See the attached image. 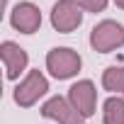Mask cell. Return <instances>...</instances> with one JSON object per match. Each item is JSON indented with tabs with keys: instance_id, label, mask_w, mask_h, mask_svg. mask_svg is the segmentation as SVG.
Instances as JSON below:
<instances>
[{
	"instance_id": "ba28073f",
	"label": "cell",
	"mask_w": 124,
	"mask_h": 124,
	"mask_svg": "<svg viewBox=\"0 0 124 124\" xmlns=\"http://www.w3.org/2000/svg\"><path fill=\"white\" fill-rule=\"evenodd\" d=\"M0 58H3V63H5V76H8V80H17L24 71H27V66H29V54L20 46V44H15V41H3L0 44Z\"/></svg>"
},
{
	"instance_id": "7a4b0ae2",
	"label": "cell",
	"mask_w": 124,
	"mask_h": 124,
	"mask_svg": "<svg viewBox=\"0 0 124 124\" xmlns=\"http://www.w3.org/2000/svg\"><path fill=\"white\" fill-rule=\"evenodd\" d=\"M90 46L97 54H112L124 46V24L117 20H102L90 29Z\"/></svg>"
},
{
	"instance_id": "5b68a950",
	"label": "cell",
	"mask_w": 124,
	"mask_h": 124,
	"mask_svg": "<svg viewBox=\"0 0 124 124\" xmlns=\"http://www.w3.org/2000/svg\"><path fill=\"white\" fill-rule=\"evenodd\" d=\"M41 117L44 119H54L56 124H83V114L71 105L68 97H61V95H54L49 97L44 105H41Z\"/></svg>"
},
{
	"instance_id": "8fae6325",
	"label": "cell",
	"mask_w": 124,
	"mask_h": 124,
	"mask_svg": "<svg viewBox=\"0 0 124 124\" xmlns=\"http://www.w3.org/2000/svg\"><path fill=\"white\" fill-rule=\"evenodd\" d=\"M107 3L109 0H78V5L85 10V12H105V8H107Z\"/></svg>"
},
{
	"instance_id": "30bf717a",
	"label": "cell",
	"mask_w": 124,
	"mask_h": 124,
	"mask_svg": "<svg viewBox=\"0 0 124 124\" xmlns=\"http://www.w3.org/2000/svg\"><path fill=\"white\" fill-rule=\"evenodd\" d=\"M102 122L105 124H124V97L112 95L102 105Z\"/></svg>"
},
{
	"instance_id": "7c38bea8",
	"label": "cell",
	"mask_w": 124,
	"mask_h": 124,
	"mask_svg": "<svg viewBox=\"0 0 124 124\" xmlns=\"http://www.w3.org/2000/svg\"><path fill=\"white\" fill-rule=\"evenodd\" d=\"M112 3H114V5L119 8V10H124V0H112Z\"/></svg>"
},
{
	"instance_id": "8992f818",
	"label": "cell",
	"mask_w": 124,
	"mask_h": 124,
	"mask_svg": "<svg viewBox=\"0 0 124 124\" xmlns=\"http://www.w3.org/2000/svg\"><path fill=\"white\" fill-rule=\"evenodd\" d=\"M10 24L12 29H17L20 34H34L39 32L41 27V10L29 3V0H24V3H17L12 10H10Z\"/></svg>"
},
{
	"instance_id": "6da1fadb",
	"label": "cell",
	"mask_w": 124,
	"mask_h": 124,
	"mask_svg": "<svg viewBox=\"0 0 124 124\" xmlns=\"http://www.w3.org/2000/svg\"><path fill=\"white\" fill-rule=\"evenodd\" d=\"M80 68H83V58L71 46H54L46 54V71L56 80H68V78L78 76Z\"/></svg>"
},
{
	"instance_id": "52a82bcc",
	"label": "cell",
	"mask_w": 124,
	"mask_h": 124,
	"mask_svg": "<svg viewBox=\"0 0 124 124\" xmlns=\"http://www.w3.org/2000/svg\"><path fill=\"white\" fill-rule=\"evenodd\" d=\"M68 100H71V105H73L85 119H90V117L95 114V107H97V88H95V83L88 80V78L73 83V85L68 88Z\"/></svg>"
},
{
	"instance_id": "277c9868",
	"label": "cell",
	"mask_w": 124,
	"mask_h": 124,
	"mask_svg": "<svg viewBox=\"0 0 124 124\" xmlns=\"http://www.w3.org/2000/svg\"><path fill=\"white\" fill-rule=\"evenodd\" d=\"M83 12L78 0H58L51 8V27L61 34H71L83 24Z\"/></svg>"
},
{
	"instance_id": "3957f363",
	"label": "cell",
	"mask_w": 124,
	"mask_h": 124,
	"mask_svg": "<svg viewBox=\"0 0 124 124\" xmlns=\"http://www.w3.org/2000/svg\"><path fill=\"white\" fill-rule=\"evenodd\" d=\"M46 93H49V80H46V76H44L39 68H34V71H29V73L15 85L12 100H15L20 107H32V105H37L39 97H44Z\"/></svg>"
},
{
	"instance_id": "9c48e42d",
	"label": "cell",
	"mask_w": 124,
	"mask_h": 124,
	"mask_svg": "<svg viewBox=\"0 0 124 124\" xmlns=\"http://www.w3.org/2000/svg\"><path fill=\"white\" fill-rule=\"evenodd\" d=\"M102 88L112 95L124 97V66H107L102 73Z\"/></svg>"
}]
</instances>
